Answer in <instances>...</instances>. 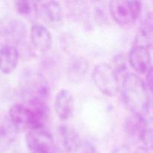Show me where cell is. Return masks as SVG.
<instances>
[{
	"mask_svg": "<svg viewBox=\"0 0 153 153\" xmlns=\"http://www.w3.org/2000/svg\"><path fill=\"white\" fill-rule=\"evenodd\" d=\"M126 106L132 114L146 118L150 110V100L145 82L135 73H127L120 85Z\"/></svg>",
	"mask_w": 153,
	"mask_h": 153,
	"instance_id": "1",
	"label": "cell"
},
{
	"mask_svg": "<svg viewBox=\"0 0 153 153\" xmlns=\"http://www.w3.org/2000/svg\"><path fill=\"white\" fill-rule=\"evenodd\" d=\"M19 91L23 102H46L50 88L47 79L42 73L28 70L21 77Z\"/></svg>",
	"mask_w": 153,
	"mask_h": 153,
	"instance_id": "2",
	"label": "cell"
},
{
	"mask_svg": "<svg viewBox=\"0 0 153 153\" xmlns=\"http://www.w3.org/2000/svg\"><path fill=\"white\" fill-rule=\"evenodd\" d=\"M92 80L97 89L108 97H114L120 90L119 75L112 66L106 63H101L94 67Z\"/></svg>",
	"mask_w": 153,
	"mask_h": 153,
	"instance_id": "3",
	"label": "cell"
},
{
	"mask_svg": "<svg viewBox=\"0 0 153 153\" xmlns=\"http://www.w3.org/2000/svg\"><path fill=\"white\" fill-rule=\"evenodd\" d=\"M141 5V1H111L109 10L118 25L126 26L137 20L140 14Z\"/></svg>",
	"mask_w": 153,
	"mask_h": 153,
	"instance_id": "4",
	"label": "cell"
},
{
	"mask_svg": "<svg viewBox=\"0 0 153 153\" xmlns=\"http://www.w3.org/2000/svg\"><path fill=\"white\" fill-rule=\"evenodd\" d=\"M26 37V28L22 22L12 19L0 23V50L9 46H17Z\"/></svg>",
	"mask_w": 153,
	"mask_h": 153,
	"instance_id": "5",
	"label": "cell"
},
{
	"mask_svg": "<svg viewBox=\"0 0 153 153\" xmlns=\"http://www.w3.org/2000/svg\"><path fill=\"white\" fill-rule=\"evenodd\" d=\"M25 143L31 152L50 151L56 147L53 136L46 128L29 130L25 135Z\"/></svg>",
	"mask_w": 153,
	"mask_h": 153,
	"instance_id": "6",
	"label": "cell"
},
{
	"mask_svg": "<svg viewBox=\"0 0 153 153\" xmlns=\"http://www.w3.org/2000/svg\"><path fill=\"white\" fill-rule=\"evenodd\" d=\"M9 120L18 133L29 130L31 114L28 106L24 102L12 105L9 110Z\"/></svg>",
	"mask_w": 153,
	"mask_h": 153,
	"instance_id": "7",
	"label": "cell"
},
{
	"mask_svg": "<svg viewBox=\"0 0 153 153\" xmlns=\"http://www.w3.org/2000/svg\"><path fill=\"white\" fill-rule=\"evenodd\" d=\"M128 60L131 68L138 73L144 74L152 67L150 51L144 46H133L130 50Z\"/></svg>",
	"mask_w": 153,
	"mask_h": 153,
	"instance_id": "8",
	"label": "cell"
},
{
	"mask_svg": "<svg viewBox=\"0 0 153 153\" xmlns=\"http://www.w3.org/2000/svg\"><path fill=\"white\" fill-rule=\"evenodd\" d=\"M74 97L67 89H61L57 93L54 101L55 113L61 120L66 121L71 117L74 111Z\"/></svg>",
	"mask_w": 153,
	"mask_h": 153,
	"instance_id": "9",
	"label": "cell"
},
{
	"mask_svg": "<svg viewBox=\"0 0 153 153\" xmlns=\"http://www.w3.org/2000/svg\"><path fill=\"white\" fill-rule=\"evenodd\" d=\"M89 70V62L80 55H74L69 60L67 67V79L72 83L82 82Z\"/></svg>",
	"mask_w": 153,
	"mask_h": 153,
	"instance_id": "10",
	"label": "cell"
},
{
	"mask_svg": "<svg viewBox=\"0 0 153 153\" xmlns=\"http://www.w3.org/2000/svg\"><path fill=\"white\" fill-rule=\"evenodd\" d=\"M31 41L36 50L46 53L52 46V35L45 26L40 24H34L31 28Z\"/></svg>",
	"mask_w": 153,
	"mask_h": 153,
	"instance_id": "11",
	"label": "cell"
},
{
	"mask_svg": "<svg viewBox=\"0 0 153 153\" xmlns=\"http://www.w3.org/2000/svg\"><path fill=\"white\" fill-rule=\"evenodd\" d=\"M149 126L150 123L146 118L140 117L131 114L126 122V133L132 141L141 142L142 137Z\"/></svg>",
	"mask_w": 153,
	"mask_h": 153,
	"instance_id": "12",
	"label": "cell"
},
{
	"mask_svg": "<svg viewBox=\"0 0 153 153\" xmlns=\"http://www.w3.org/2000/svg\"><path fill=\"white\" fill-rule=\"evenodd\" d=\"M59 134L63 150L66 153H75L82 142L80 136L76 130L71 126L63 125L59 127Z\"/></svg>",
	"mask_w": 153,
	"mask_h": 153,
	"instance_id": "13",
	"label": "cell"
},
{
	"mask_svg": "<svg viewBox=\"0 0 153 153\" xmlns=\"http://www.w3.org/2000/svg\"><path fill=\"white\" fill-rule=\"evenodd\" d=\"M19 58L17 47L9 46L3 48L0 50V70L5 74L12 73L17 66Z\"/></svg>",
	"mask_w": 153,
	"mask_h": 153,
	"instance_id": "14",
	"label": "cell"
},
{
	"mask_svg": "<svg viewBox=\"0 0 153 153\" xmlns=\"http://www.w3.org/2000/svg\"><path fill=\"white\" fill-rule=\"evenodd\" d=\"M40 13L46 22L58 24L61 22L64 16V10L58 1H50L43 2L40 7Z\"/></svg>",
	"mask_w": 153,
	"mask_h": 153,
	"instance_id": "15",
	"label": "cell"
},
{
	"mask_svg": "<svg viewBox=\"0 0 153 153\" xmlns=\"http://www.w3.org/2000/svg\"><path fill=\"white\" fill-rule=\"evenodd\" d=\"M152 15L146 14V16L143 17L140 28H139L134 46H141L149 49L152 46Z\"/></svg>",
	"mask_w": 153,
	"mask_h": 153,
	"instance_id": "16",
	"label": "cell"
},
{
	"mask_svg": "<svg viewBox=\"0 0 153 153\" xmlns=\"http://www.w3.org/2000/svg\"><path fill=\"white\" fill-rule=\"evenodd\" d=\"M18 131L9 119L0 124V148L6 149L16 140Z\"/></svg>",
	"mask_w": 153,
	"mask_h": 153,
	"instance_id": "17",
	"label": "cell"
},
{
	"mask_svg": "<svg viewBox=\"0 0 153 153\" xmlns=\"http://www.w3.org/2000/svg\"><path fill=\"white\" fill-rule=\"evenodd\" d=\"M14 4L18 13L30 19H34L39 13L37 3L34 1H16L14 2Z\"/></svg>",
	"mask_w": 153,
	"mask_h": 153,
	"instance_id": "18",
	"label": "cell"
},
{
	"mask_svg": "<svg viewBox=\"0 0 153 153\" xmlns=\"http://www.w3.org/2000/svg\"><path fill=\"white\" fill-rule=\"evenodd\" d=\"M75 153H98V151L91 142L82 141Z\"/></svg>",
	"mask_w": 153,
	"mask_h": 153,
	"instance_id": "19",
	"label": "cell"
},
{
	"mask_svg": "<svg viewBox=\"0 0 153 153\" xmlns=\"http://www.w3.org/2000/svg\"><path fill=\"white\" fill-rule=\"evenodd\" d=\"M146 82L145 83L147 91H149L151 92L152 91V67L149 70L146 74Z\"/></svg>",
	"mask_w": 153,
	"mask_h": 153,
	"instance_id": "20",
	"label": "cell"
},
{
	"mask_svg": "<svg viewBox=\"0 0 153 153\" xmlns=\"http://www.w3.org/2000/svg\"><path fill=\"white\" fill-rule=\"evenodd\" d=\"M112 153H132L127 146H120L115 148Z\"/></svg>",
	"mask_w": 153,
	"mask_h": 153,
	"instance_id": "21",
	"label": "cell"
},
{
	"mask_svg": "<svg viewBox=\"0 0 153 153\" xmlns=\"http://www.w3.org/2000/svg\"><path fill=\"white\" fill-rule=\"evenodd\" d=\"M134 153H152L151 152V149H148L144 146H140L137 147Z\"/></svg>",
	"mask_w": 153,
	"mask_h": 153,
	"instance_id": "22",
	"label": "cell"
},
{
	"mask_svg": "<svg viewBox=\"0 0 153 153\" xmlns=\"http://www.w3.org/2000/svg\"><path fill=\"white\" fill-rule=\"evenodd\" d=\"M58 148L59 147L56 146L55 149H52V150H50V151H38V152H33L31 153H58Z\"/></svg>",
	"mask_w": 153,
	"mask_h": 153,
	"instance_id": "23",
	"label": "cell"
}]
</instances>
